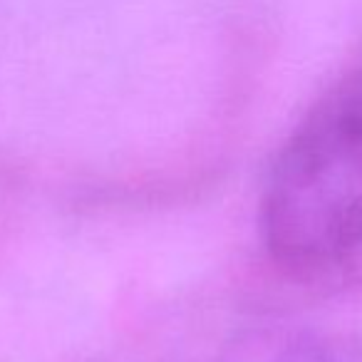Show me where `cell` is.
I'll return each instance as SVG.
<instances>
[{"instance_id": "7a4b0ae2", "label": "cell", "mask_w": 362, "mask_h": 362, "mask_svg": "<svg viewBox=\"0 0 362 362\" xmlns=\"http://www.w3.org/2000/svg\"><path fill=\"white\" fill-rule=\"evenodd\" d=\"M253 362H362L357 352L342 345L317 340H298L288 345H278L276 350L263 352Z\"/></svg>"}, {"instance_id": "6da1fadb", "label": "cell", "mask_w": 362, "mask_h": 362, "mask_svg": "<svg viewBox=\"0 0 362 362\" xmlns=\"http://www.w3.org/2000/svg\"><path fill=\"white\" fill-rule=\"evenodd\" d=\"M261 231L271 261L296 283H362V67L330 87L281 146Z\"/></svg>"}]
</instances>
